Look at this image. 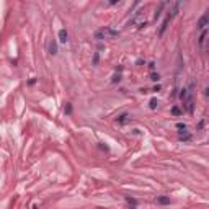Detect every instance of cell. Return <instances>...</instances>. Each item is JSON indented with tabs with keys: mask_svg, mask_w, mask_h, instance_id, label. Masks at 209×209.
I'll return each mask as SVG.
<instances>
[{
	"mask_svg": "<svg viewBox=\"0 0 209 209\" xmlns=\"http://www.w3.org/2000/svg\"><path fill=\"white\" fill-rule=\"evenodd\" d=\"M118 34H119L118 29L111 28V26H105V28H101L100 31L95 33V38L98 39V41H101V39H108V38H116Z\"/></svg>",
	"mask_w": 209,
	"mask_h": 209,
	"instance_id": "6da1fadb",
	"label": "cell"
},
{
	"mask_svg": "<svg viewBox=\"0 0 209 209\" xmlns=\"http://www.w3.org/2000/svg\"><path fill=\"white\" fill-rule=\"evenodd\" d=\"M207 25H209V15L207 13H204V15L199 18V21H198V29L199 31H204L207 28Z\"/></svg>",
	"mask_w": 209,
	"mask_h": 209,
	"instance_id": "7a4b0ae2",
	"label": "cell"
},
{
	"mask_svg": "<svg viewBox=\"0 0 209 209\" xmlns=\"http://www.w3.org/2000/svg\"><path fill=\"white\" fill-rule=\"evenodd\" d=\"M180 7H181V3L180 2H175V3H173V5H172V8H170V10H168V18H175V16L176 15H178V10H180Z\"/></svg>",
	"mask_w": 209,
	"mask_h": 209,
	"instance_id": "3957f363",
	"label": "cell"
},
{
	"mask_svg": "<svg viewBox=\"0 0 209 209\" xmlns=\"http://www.w3.org/2000/svg\"><path fill=\"white\" fill-rule=\"evenodd\" d=\"M206 38H207V29H204V31H201V36H199V39H198V44H199V49H204V43H206Z\"/></svg>",
	"mask_w": 209,
	"mask_h": 209,
	"instance_id": "277c9868",
	"label": "cell"
},
{
	"mask_svg": "<svg viewBox=\"0 0 209 209\" xmlns=\"http://www.w3.org/2000/svg\"><path fill=\"white\" fill-rule=\"evenodd\" d=\"M141 16H142V10H137L134 15H132L131 18H129V21H127V23H129V25H136V23H139V18H141Z\"/></svg>",
	"mask_w": 209,
	"mask_h": 209,
	"instance_id": "5b68a950",
	"label": "cell"
},
{
	"mask_svg": "<svg viewBox=\"0 0 209 209\" xmlns=\"http://www.w3.org/2000/svg\"><path fill=\"white\" fill-rule=\"evenodd\" d=\"M59 41H61L62 44H65V43L69 41V34H67V31H65L64 28L59 29Z\"/></svg>",
	"mask_w": 209,
	"mask_h": 209,
	"instance_id": "8992f818",
	"label": "cell"
},
{
	"mask_svg": "<svg viewBox=\"0 0 209 209\" xmlns=\"http://www.w3.org/2000/svg\"><path fill=\"white\" fill-rule=\"evenodd\" d=\"M178 139L183 141V142H188V141H191V134H190L188 131H181L180 136H178Z\"/></svg>",
	"mask_w": 209,
	"mask_h": 209,
	"instance_id": "52a82bcc",
	"label": "cell"
},
{
	"mask_svg": "<svg viewBox=\"0 0 209 209\" xmlns=\"http://www.w3.org/2000/svg\"><path fill=\"white\" fill-rule=\"evenodd\" d=\"M121 70H123V65H119V67L116 69V74L113 75V80H111L113 83H118L119 80H121Z\"/></svg>",
	"mask_w": 209,
	"mask_h": 209,
	"instance_id": "ba28073f",
	"label": "cell"
},
{
	"mask_svg": "<svg viewBox=\"0 0 209 209\" xmlns=\"http://www.w3.org/2000/svg\"><path fill=\"white\" fill-rule=\"evenodd\" d=\"M116 121H118V124H126L127 121H129V114H127V113H123V114H119Z\"/></svg>",
	"mask_w": 209,
	"mask_h": 209,
	"instance_id": "9c48e42d",
	"label": "cell"
},
{
	"mask_svg": "<svg viewBox=\"0 0 209 209\" xmlns=\"http://www.w3.org/2000/svg\"><path fill=\"white\" fill-rule=\"evenodd\" d=\"M183 106H185V110L188 111V113H193V110H194V103H193V98H191V100H188V101H185V103H183Z\"/></svg>",
	"mask_w": 209,
	"mask_h": 209,
	"instance_id": "30bf717a",
	"label": "cell"
},
{
	"mask_svg": "<svg viewBox=\"0 0 209 209\" xmlns=\"http://www.w3.org/2000/svg\"><path fill=\"white\" fill-rule=\"evenodd\" d=\"M165 7H167V2H162V3H160L158 10L155 12V20H158V18H160V15H162V10H163V8H165Z\"/></svg>",
	"mask_w": 209,
	"mask_h": 209,
	"instance_id": "8fae6325",
	"label": "cell"
},
{
	"mask_svg": "<svg viewBox=\"0 0 209 209\" xmlns=\"http://www.w3.org/2000/svg\"><path fill=\"white\" fill-rule=\"evenodd\" d=\"M49 52H51L52 56L57 54V43H56V41H51V43H49Z\"/></svg>",
	"mask_w": 209,
	"mask_h": 209,
	"instance_id": "7c38bea8",
	"label": "cell"
},
{
	"mask_svg": "<svg viewBox=\"0 0 209 209\" xmlns=\"http://www.w3.org/2000/svg\"><path fill=\"white\" fill-rule=\"evenodd\" d=\"M157 203H158V204H168V203H170V198H167V196H158V198H157Z\"/></svg>",
	"mask_w": 209,
	"mask_h": 209,
	"instance_id": "4fadbf2b",
	"label": "cell"
},
{
	"mask_svg": "<svg viewBox=\"0 0 209 209\" xmlns=\"http://www.w3.org/2000/svg\"><path fill=\"white\" fill-rule=\"evenodd\" d=\"M181 113H183V110H180L178 106H173V108H172V114H173V116H180Z\"/></svg>",
	"mask_w": 209,
	"mask_h": 209,
	"instance_id": "5bb4252c",
	"label": "cell"
},
{
	"mask_svg": "<svg viewBox=\"0 0 209 209\" xmlns=\"http://www.w3.org/2000/svg\"><path fill=\"white\" fill-rule=\"evenodd\" d=\"M150 80H152V82H158L160 80V74L158 72H152L150 74Z\"/></svg>",
	"mask_w": 209,
	"mask_h": 209,
	"instance_id": "9a60e30c",
	"label": "cell"
},
{
	"mask_svg": "<svg viewBox=\"0 0 209 209\" xmlns=\"http://www.w3.org/2000/svg\"><path fill=\"white\" fill-rule=\"evenodd\" d=\"M157 105H158V101H157V98H152V100H150V103H149V106H150V110H155V108H157Z\"/></svg>",
	"mask_w": 209,
	"mask_h": 209,
	"instance_id": "2e32d148",
	"label": "cell"
},
{
	"mask_svg": "<svg viewBox=\"0 0 209 209\" xmlns=\"http://www.w3.org/2000/svg\"><path fill=\"white\" fill-rule=\"evenodd\" d=\"M176 129H178L180 132L181 131H186V124L185 123H178V124H176Z\"/></svg>",
	"mask_w": 209,
	"mask_h": 209,
	"instance_id": "e0dca14e",
	"label": "cell"
},
{
	"mask_svg": "<svg viewBox=\"0 0 209 209\" xmlns=\"http://www.w3.org/2000/svg\"><path fill=\"white\" fill-rule=\"evenodd\" d=\"M98 56H100V52H95V56H93V65L98 64Z\"/></svg>",
	"mask_w": 209,
	"mask_h": 209,
	"instance_id": "ac0fdd59",
	"label": "cell"
},
{
	"mask_svg": "<svg viewBox=\"0 0 209 209\" xmlns=\"http://www.w3.org/2000/svg\"><path fill=\"white\" fill-rule=\"evenodd\" d=\"M149 69L152 70V72L155 70V62H154V61H150V62H149Z\"/></svg>",
	"mask_w": 209,
	"mask_h": 209,
	"instance_id": "d6986e66",
	"label": "cell"
},
{
	"mask_svg": "<svg viewBox=\"0 0 209 209\" xmlns=\"http://www.w3.org/2000/svg\"><path fill=\"white\" fill-rule=\"evenodd\" d=\"M126 201H127V203H129V204H132V206H134V204H136V199H131V198H126Z\"/></svg>",
	"mask_w": 209,
	"mask_h": 209,
	"instance_id": "ffe728a7",
	"label": "cell"
},
{
	"mask_svg": "<svg viewBox=\"0 0 209 209\" xmlns=\"http://www.w3.org/2000/svg\"><path fill=\"white\" fill-rule=\"evenodd\" d=\"M65 111H67V113H70V111H72V108H70V105H67V106H65Z\"/></svg>",
	"mask_w": 209,
	"mask_h": 209,
	"instance_id": "44dd1931",
	"label": "cell"
},
{
	"mask_svg": "<svg viewBox=\"0 0 209 209\" xmlns=\"http://www.w3.org/2000/svg\"><path fill=\"white\" fill-rule=\"evenodd\" d=\"M129 209H137V207H136V206H132V207H129Z\"/></svg>",
	"mask_w": 209,
	"mask_h": 209,
	"instance_id": "7402d4cb",
	"label": "cell"
}]
</instances>
